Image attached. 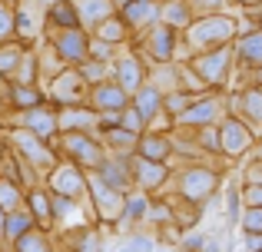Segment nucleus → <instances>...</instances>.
I'll return each instance as SVG.
<instances>
[{"mask_svg": "<svg viewBox=\"0 0 262 252\" xmlns=\"http://www.w3.org/2000/svg\"><path fill=\"white\" fill-rule=\"evenodd\" d=\"M129 252H149V242L146 239H136L133 246H129Z\"/></svg>", "mask_w": 262, "mask_h": 252, "instance_id": "1", "label": "nucleus"}]
</instances>
